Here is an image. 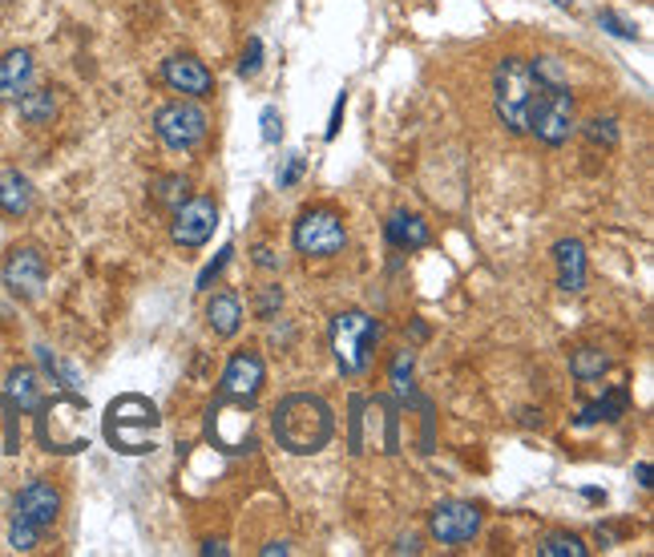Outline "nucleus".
<instances>
[{"instance_id":"393cba45","label":"nucleus","mask_w":654,"mask_h":557,"mask_svg":"<svg viewBox=\"0 0 654 557\" xmlns=\"http://www.w3.org/2000/svg\"><path fill=\"white\" fill-rule=\"evenodd\" d=\"M581 137H586L594 149H614L618 137H622V130H618V118L598 113V118H590V122L581 125Z\"/></svg>"},{"instance_id":"9d476101","label":"nucleus","mask_w":654,"mask_h":557,"mask_svg":"<svg viewBox=\"0 0 654 557\" xmlns=\"http://www.w3.org/2000/svg\"><path fill=\"white\" fill-rule=\"evenodd\" d=\"M481 525H485L481 509L469 505V501H441V505H432V513H429L432 542H441V545L473 542V537L481 533Z\"/></svg>"},{"instance_id":"4468645a","label":"nucleus","mask_w":654,"mask_h":557,"mask_svg":"<svg viewBox=\"0 0 654 557\" xmlns=\"http://www.w3.org/2000/svg\"><path fill=\"white\" fill-rule=\"evenodd\" d=\"M554 263H557V287H562L566 296H578V291H586L590 259H586L581 238H557V243H554Z\"/></svg>"},{"instance_id":"f3484780","label":"nucleus","mask_w":654,"mask_h":557,"mask_svg":"<svg viewBox=\"0 0 654 557\" xmlns=\"http://www.w3.org/2000/svg\"><path fill=\"white\" fill-rule=\"evenodd\" d=\"M37 202V190L21 170H0V211L9 219H25Z\"/></svg>"},{"instance_id":"72a5a7b5","label":"nucleus","mask_w":654,"mask_h":557,"mask_svg":"<svg viewBox=\"0 0 654 557\" xmlns=\"http://www.w3.org/2000/svg\"><path fill=\"white\" fill-rule=\"evenodd\" d=\"M259 125H263V142H267V146H275V142L284 137V113L275 110V105H267V110H263Z\"/></svg>"},{"instance_id":"4c0bfd02","label":"nucleus","mask_w":654,"mask_h":557,"mask_svg":"<svg viewBox=\"0 0 654 557\" xmlns=\"http://www.w3.org/2000/svg\"><path fill=\"white\" fill-rule=\"evenodd\" d=\"M392 554H412V557H417L420 554V542L412 537V533H408V537H396Z\"/></svg>"},{"instance_id":"f257e3e1","label":"nucleus","mask_w":654,"mask_h":557,"mask_svg":"<svg viewBox=\"0 0 654 557\" xmlns=\"http://www.w3.org/2000/svg\"><path fill=\"white\" fill-rule=\"evenodd\" d=\"M271 433L279 448H287L291 457H315L332 445L335 416L328 409V400L315 392H291L275 404L271 412Z\"/></svg>"},{"instance_id":"c9c22d12","label":"nucleus","mask_w":654,"mask_h":557,"mask_svg":"<svg viewBox=\"0 0 654 557\" xmlns=\"http://www.w3.org/2000/svg\"><path fill=\"white\" fill-rule=\"evenodd\" d=\"M344 105H347V93L340 89V98H335V105H332V118H328V130H323V137H328V142H335V134H340V122H344Z\"/></svg>"},{"instance_id":"4be33fe9","label":"nucleus","mask_w":654,"mask_h":557,"mask_svg":"<svg viewBox=\"0 0 654 557\" xmlns=\"http://www.w3.org/2000/svg\"><path fill=\"white\" fill-rule=\"evenodd\" d=\"M606 368H610V356H606L602 347H578V352L569 356V371H574V380H581V385L602 380Z\"/></svg>"},{"instance_id":"473e14b6","label":"nucleus","mask_w":654,"mask_h":557,"mask_svg":"<svg viewBox=\"0 0 654 557\" xmlns=\"http://www.w3.org/2000/svg\"><path fill=\"white\" fill-rule=\"evenodd\" d=\"M263 69V41L251 37L247 49H243V62H239V77H255Z\"/></svg>"},{"instance_id":"39448f33","label":"nucleus","mask_w":654,"mask_h":557,"mask_svg":"<svg viewBox=\"0 0 654 557\" xmlns=\"http://www.w3.org/2000/svg\"><path fill=\"white\" fill-rule=\"evenodd\" d=\"M154 134L174 154H190V149H198L207 142L210 118L195 98H174L166 105H158V113H154Z\"/></svg>"},{"instance_id":"412c9836","label":"nucleus","mask_w":654,"mask_h":557,"mask_svg":"<svg viewBox=\"0 0 654 557\" xmlns=\"http://www.w3.org/2000/svg\"><path fill=\"white\" fill-rule=\"evenodd\" d=\"M627 404H630L627 388H614V392H606L602 400H594V404H586V409H581V416H578V424H581V428H590V424L618 421V416L627 412Z\"/></svg>"},{"instance_id":"c85d7f7f","label":"nucleus","mask_w":654,"mask_h":557,"mask_svg":"<svg viewBox=\"0 0 654 557\" xmlns=\"http://www.w3.org/2000/svg\"><path fill=\"white\" fill-rule=\"evenodd\" d=\"M392 392L400 400H412V352L408 347L392 359Z\"/></svg>"},{"instance_id":"5701e85b","label":"nucleus","mask_w":654,"mask_h":557,"mask_svg":"<svg viewBox=\"0 0 654 557\" xmlns=\"http://www.w3.org/2000/svg\"><path fill=\"white\" fill-rule=\"evenodd\" d=\"M186 199H190V182H186L182 174H162V178H154V202H158V207L178 211Z\"/></svg>"},{"instance_id":"7c9ffc66","label":"nucleus","mask_w":654,"mask_h":557,"mask_svg":"<svg viewBox=\"0 0 654 557\" xmlns=\"http://www.w3.org/2000/svg\"><path fill=\"white\" fill-rule=\"evenodd\" d=\"M284 308V287L279 283H267L259 291V299H255V315H259V320H271L275 311Z\"/></svg>"},{"instance_id":"cd10ccee","label":"nucleus","mask_w":654,"mask_h":557,"mask_svg":"<svg viewBox=\"0 0 654 557\" xmlns=\"http://www.w3.org/2000/svg\"><path fill=\"white\" fill-rule=\"evenodd\" d=\"M41 542V530L33 525V521H25L21 513H13V521H9V545H13L16 554H33Z\"/></svg>"},{"instance_id":"58836bf2","label":"nucleus","mask_w":654,"mask_h":557,"mask_svg":"<svg viewBox=\"0 0 654 557\" xmlns=\"http://www.w3.org/2000/svg\"><path fill=\"white\" fill-rule=\"evenodd\" d=\"M226 554H231V549H226L223 542H207V545H202V557H226Z\"/></svg>"},{"instance_id":"423d86ee","label":"nucleus","mask_w":654,"mask_h":557,"mask_svg":"<svg viewBox=\"0 0 654 557\" xmlns=\"http://www.w3.org/2000/svg\"><path fill=\"white\" fill-rule=\"evenodd\" d=\"M291 243L308 259H332V255H340L347 247V226L332 207H311V211H303L296 219Z\"/></svg>"},{"instance_id":"f8f14e48","label":"nucleus","mask_w":654,"mask_h":557,"mask_svg":"<svg viewBox=\"0 0 654 557\" xmlns=\"http://www.w3.org/2000/svg\"><path fill=\"white\" fill-rule=\"evenodd\" d=\"M13 513H21L25 521H33L41 533L49 530L53 521L62 517V489L53 481H29L21 493L13 497Z\"/></svg>"},{"instance_id":"0eeeda50","label":"nucleus","mask_w":654,"mask_h":557,"mask_svg":"<svg viewBox=\"0 0 654 557\" xmlns=\"http://www.w3.org/2000/svg\"><path fill=\"white\" fill-rule=\"evenodd\" d=\"M574 105H578V101H574L569 86L542 89V98H537V105H533V113H530V130H525V134H533L550 149L566 146L569 137H574V130H578Z\"/></svg>"},{"instance_id":"2eb2a0df","label":"nucleus","mask_w":654,"mask_h":557,"mask_svg":"<svg viewBox=\"0 0 654 557\" xmlns=\"http://www.w3.org/2000/svg\"><path fill=\"white\" fill-rule=\"evenodd\" d=\"M384 235L396 250H424L432 243V226L417 211H392L384 223Z\"/></svg>"},{"instance_id":"dca6fc26","label":"nucleus","mask_w":654,"mask_h":557,"mask_svg":"<svg viewBox=\"0 0 654 557\" xmlns=\"http://www.w3.org/2000/svg\"><path fill=\"white\" fill-rule=\"evenodd\" d=\"M33 77H37L33 49H9L0 57V101H16L33 86Z\"/></svg>"},{"instance_id":"ddd939ff","label":"nucleus","mask_w":654,"mask_h":557,"mask_svg":"<svg viewBox=\"0 0 654 557\" xmlns=\"http://www.w3.org/2000/svg\"><path fill=\"white\" fill-rule=\"evenodd\" d=\"M162 81L174 89V93H182V98H210V89H214V77L210 69L198 57L190 53H178V57H166L162 62Z\"/></svg>"},{"instance_id":"20e7f679","label":"nucleus","mask_w":654,"mask_h":557,"mask_svg":"<svg viewBox=\"0 0 654 557\" xmlns=\"http://www.w3.org/2000/svg\"><path fill=\"white\" fill-rule=\"evenodd\" d=\"M332 356H335V368L344 371V376H364L372 368V352L380 344V320H372L368 311L359 308H347V311H335L332 315Z\"/></svg>"},{"instance_id":"2f4dec72","label":"nucleus","mask_w":654,"mask_h":557,"mask_svg":"<svg viewBox=\"0 0 654 557\" xmlns=\"http://www.w3.org/2000/svg\"><path fill=\"white\" fill-rule=\"evenodd\" d=\"M231 255H235V247H231V243H226V247L219 250V259H214V263H207V271L198 275V291H210V283H214V279H219V275L226 271V263H231Z\"/></svg>"},{"instance_id":"ea45409f","label":"nucleus","mask_w":654,"mask_h":557,"mask_svg":"<svg viewBox=\"0 0 654 557\" xmlns=\"http://www.w3.org/2000/svg\"><path fill=\"white\" fill-rule=\"evenodd\" d=\"M259 554H263V557H275V554H291V545H287V542H271V545H263Z\"/></svg>"},{"instance_id":"79ce46f5","label":"nucleus","mask_w":654,"mask_h":557,"mask_svg":"<svg viewBox=\"0 0 654 557\" xmlns=\"http://www.w3.org/2000/svg\"><path fill=\"white\" fill-rule=\"evenodd\" d=\"M554 9H566V13H574V0H550Z\"/></svg>"},{"instance_id":"6e6552de","label":"nucleus","mask_w":654,"mask_h":557,"mask_svg":"<svg viewBox=\"0 0 654 557\" xmlns=\"http://www.w3.org/2000/svg\"><path fill=\"white\" fill-rule=\"evenodd\" d=\"M0 279H4V287H9L16 299L33 303V299L45 296L49 263H45V255H41L37 247H16V250H9V259H4V267H0Z\"/></svg>"},{"instance_id":"6ab92c4d","label":"nucleus","mask_w":654,"mask_h":557,"mask_svg":"<svg viewBox=\"0 0 654 557\" xmlns=\"http://www.w3.org/2000/svg\"><path fill=\"white\" fill-rule=\"evenodd\" d=\"M207 323H210V332L219 335V339H231V335H239V327H243V303H239L235 291H219V296H210Z\"/></svg>"},{"instance_id":"e433bc0d","label":"nucleus","mask_w":654,"mask_h":557,"mask_svg":"<svg viewBox=\"0 0 654 557\" xmlns=\"http://www.w3.org/2000/svg\"><path fill=\"white\" fill-rule=\"evenodd\" d=\"M255 263H259L263 271H275V267H279V259H275L271 247H255Z\"/></svg>"},{"instance_id":"a211bd4d","label":"nucleus","mask_w":654,"mask_h":557,"mask_svg":"<svg viewBox=\"0 0 654 557\" xmlns=\"http://www.w3.org/2000/svg\"><path fill=\"white\" fill-rule=\"evenodd\" d=\"M4 397L21 412H41L45 409V392H41V376L33 368H13L4 380Z\"/></svg>"},{"instance_id":"aec40b11","label":"nucleus","mask_w":654,"mask_h":557,"mask_svg":"<svg viewBox=\"0 0 654 557\" xmlns=\"http://www.w3.org/2000/svg\"><path fill=\"white\" fill-rule=\"evenodd\" d=\"M16 113H21V122L25 125H49L57 118V98H53V89H33L29 86L21 98H16Z\"/></svg>"},{"instance_id":"7ed1b4c3","label":"nucleus","mask_w":654,"mask_h":557,"mask_svg":"<svg viewBox=\"0 0 654 557\" xmlns=\"http://www.w3.org/2000/svg\"><path fill=\"white\" fill-rule=\"evenodd\" d=\"M158 428L162 416L154 409V400L137 397V392H125L106 409V441H110L113 453L142 457V453L158 445Z\"/></svg>"},{"instance_id":"c756f323","label":"nucleus","mask_w":654,"mask_h":557,"mask_svg":"<svg viewBox=\"0 0 654 557\" xmlns=\"http://www.w3.org/2000/svg\"><path fill=\"white\" fill-rule=\"evenodd\" d=\"M598 25L610 33V37H618V41H639V29L630 25L627 16H618V13H610V9H598Z\"/></svg>"},{"instance_id":"b1692460","label":"nucleus","mask_w":654,"mask_h":557,"mask_svg":"<svg viewBox=\"0 0 654 557\" xmlns=\"http://www.w3.org/2000/svg\"><path fill=\"white\" fill-rule=\"evenodd\" d=\"M590 545L581 542L578 533H550L537 542V557H586Z\"/></svg>"},{"instance_id":"f03ea898","label":"nucleus","mask_w":654,"mask_h":557,"mask_svg":"<svg viewBox=\"0 0 654 557\" xmlns=\"http://www.w3.org/2000/svg\"><path fill=\"white\" fill-rule=\"evenodd\" d=\"M542 86L537 77H533L530 62L525 57H501L494 69V110H497V122L506 125L509 134H525L530 130V113L542 98Z\"/></svg>"},{"instance_id":"9b49d317","label":"nucleus","mask_w":654,"mask_h":557,"mask_svg":"<svg viewBox=\"0 0 654 557\" xmlns=\"http://www.w3.org/2000/svg\"><path fill=\"white\" fill-rule=\"evenodd\" d=\"M214 226H219L214 199H186L178 211H170V238L186 250L207 247L210 238H214Z\"/></svg>"},{"instance_id":"f704fd0d","label":"nucleus","mask_w":654,"mask_h":557,"mask_svg":"<svg viewBox=\"0 0 654 557\" xmlns=\"http://www.w3.org/2000/svg\"><path fill=\"white\" fill-rule=\"evenodd\" d=\"M303 166H308V161H303V154H291V158H287V166L279 170V190H291V186L299 182Z\"/></svg>"},{"instance_id":"a878e982","label":"nucleus","mask_w":654,"mask_h":557,"mask_svg":"<svg viewBox=\"0 0 654 557\" xmlns=\"http://www.w3.org/2000/svg\"><path fill=\"white\" fill-rule=\"evenodd\" d=\"M530 69H533V77H537V81H542V86H550V89H557V86H569L566 65H562V57H554V53H542V57H533V62H530Z\"/></svg>"},{"instance_id":"1a4fd4ad","label":"nucleus","mask_w":654,"mask_h":557,"mask_svg":"<svg viewBox=\"0 0 654 557\" xmlns=\"http://www.w3.org/2000/svg\"><path fill=\"white\" fill-rule=\"evenodd\" d=\"M267 385V368H263V356L259 352H235V356L226 359L223 368V385H219V397L231 400V404H255V397L263 392Z\"/></svg>"},{"instance_id":"a19ab883","label":"nucleus","mask_w":654,"mask_h":557,"mask_svg":"<svg viewBox=\"0 0 654 557\" xmlns=\"http://www.w3.org/2000/svg\"><path fill=\"white\" fill-rule=\"evenodd\" d=\"M634 477H639V484H642V489H651V465H646V460H642L639 469H634Z\"/></svg>"},{"instance_id":"bb28decb","label":"nucleus","mask_w":654,"mask_h":557,"mask_svg":"<svg viewBox=\"0 0 654 557\" xmlns=\"http://www.w3.org/2000/svg\"><path fill=\"white\" fill-rule=\"evenodd\" d=\"M37 359L45 364V371H49V376L65 388V392H77V388H81V376H77V368H69L65 359L53 356L49 347H37Z\"/></svg>"}]
</instances>
